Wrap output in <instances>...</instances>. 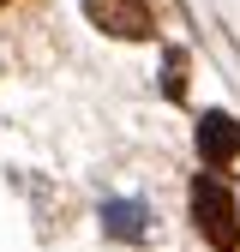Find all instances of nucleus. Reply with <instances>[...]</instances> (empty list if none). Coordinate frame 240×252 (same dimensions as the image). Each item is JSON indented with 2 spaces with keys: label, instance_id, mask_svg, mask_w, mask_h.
<instances>
[{
  "label": "nucleus",
  "instance_id": "1",
  "mask_svg": "<svg viewBox=\"0 0 240 252\" xmlns=\"http://www.w3.org/2000/svg\"><path fill=\"white\" fill-rule=\"evenodd\" d=\"M192 222H198V234L216 252H234L240 246V204L222 186V174H198L192 180Z\"/></svg>",
  "mask_w": 240,
  "mask_h": 252
},
{
  "label": "nucleus",
  "instance_id": "2",
  "mask_svg": "<svg viewBox=\"0 0 240 252\" xmlns=\"http://www.w3.org/2000/svg\"><path fill=\"white\" fill-rule=\"evenodd\" d=\"M90 24L102 30V36H126V42H144L156 18H150V0H84Z\"/></svg>",
  "mask_w": 240,
  "mask_h": 252
},
{
  "label": "nucleus",
  "instance_id": "3",
  "mask_svg": "<svg viewBox=\"0 0 240 252\" xmlns=\"http://www.w3.org/2000/svg\"><path fill=\"white\" fill-rule=\"evenodd\" d=\"M240 156V120L234 114H204L198 120V162L204 168H228Z\"/></svg>",
  "mask_w": 240,
  "mask_h": 252
},
{
  "label": "nucleus",
  "instance_id": "4",
  "mask_svg": "<svg viewBox=\"0 0 240 252\" xmlns=\"http://www.w3.org/2000/svg\"><path fill=\"white\" fill-rule=\"evenodd\" d=\"M144 216H150L144 198H108V204H102V222H108L114 240H144V234H150Z\"/></svg>",
  "mask_w": 240,
  "mask_h": 252
},
{
  "label": "nucleus",
  "instance_id": "5",
  "mask_svg": "<svg viewBox=\"0 0 240 252\" xmlns=\"http://www.w3.org/2000/svg\"><path fill=\"white\" fill-rule=\"evenodd\" d=\"M162 90H168L174 102L186 96V54H168V60H162Z\"/></svg>",
  "mask_w": 240,
  "mask_h": 252
}]
</instances>
